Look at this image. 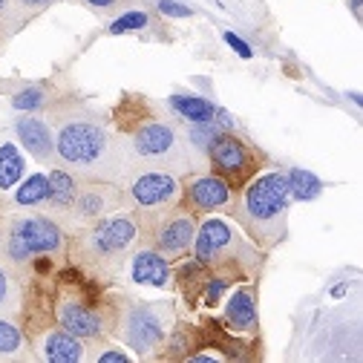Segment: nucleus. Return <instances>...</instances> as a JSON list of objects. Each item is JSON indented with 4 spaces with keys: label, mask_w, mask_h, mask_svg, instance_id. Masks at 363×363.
I'll list each match as a JSON object with an SVG mask.
<instances>
[{
    "label": "nucleus",
    "mask_w": 363,
    "mask_h": 363,
    "mask_svg": "<svg viewBox=\"0 0 363 363\" xmlns=\"http://www.w3.org/2000/svg\"><path fill=\"white\" fill-rule=\"evenodd\" d=\"M289 202H291V191H289L286 173H265L248 185L242 196V211H245V219L254 225V231L257 228L271 231L277 240L283 237L277 231V225H283Z\"/></svg>",
    "instance_id": "nucleus-1"
},
{
    "label": "nucleus",
    "mask_w": 363,
    "mask_h": 363,
    "mask_svg": "<svg viewBox=\"0 0 363 363\" xmlns=\"http://www.w3.org/2000/svg\"><path fill=\"white\" fill-rule=\"evenodd\" d=\"M135 237H139V228H135V222L130 216H107L86 231L84 245L89 257L113 259V257H121L135 242Z\"/></svg>",
    "instance_id": "nucleus-5"
},
{
    "label": "nucleus",
    "mask_w": 363,
    "mask_h": 363,
    "mask_svg": "<svg viewBox=\"0 0 363 363\" xmlns=\"http://www.w3.org/2000/svg\"><path fill=\"white\" fill-rule=\"evenodd\" d=\"M147 12H127L121 18H116L110 23V35H124V32H135V29H145L147 26Z\"/></svg>",
    "instance_id": "nucleus-24"
},
{
    "label": "nucleus",
    "mask_w": 363,
    "mask_h": 363,
    "mask_svg": "<svg viewBox=\"0 0 363 363\" xmlns=\"http://www.w3.org/2000/svg\"><path fill=\"white\" fill-rule=\"evenodd\" d=\"M15 300V283L9 277V271L0 265V308H9Z\"/></svg>",
    "instance_id": "nucleus-26"
},
{
    "label": "nucleus",
    "mask_w": 363,
    "mask_h": 363,
    "mask_svg": "<svg viewBox=\"0 0 363 363\" xmlns=\"http://www.w3.org/2000/svg\"><path fill=\"white\" fill-rule=\"evenodd\" d=\"M18 205L23 208H32V205H40L43 199H47V176L43 173H32L23 185L18 188Z\"/></svg>",
    "instance_id": "nucleus-22"
},
{
    "label": "nucleus",
    "mask_w": 363,
    "mask_h": 363,
    "mask_svg": "<svg viewBox=\"0 0 363 363\" xmlns=\"http://www.w3.org/2000/svg\"><path fill=\"white\" fill-rule=\"evenodd\" d=\"M130 199L142 211H162L179 199V182L170 173H142L133 179Z\"/></svg>",
    "instance_id": "nucleus-7"
},
{
    "label": "nucleus",
    "mask_w": 363,
    "mask_h": 363,
    "mask_svg": "<svg viewBox=\"0 0 363 363\" xmlns=\"http://www.w3.org/2000/svg\"><path fill=\"white\" fill-rule=\"evenodd\" d=\"M159 12H162V15H170V18H191V15H194L188 6H179V4H173V0H162Z\"/></svg>",
    "instance_id": "nucleus-28"
},
{
    "label": "nucleus",
    "mask_w": 363,
    "mask_h": 363,
    "mask_svg": "<svg viewBox=\"0 0 363 363\" xmlns=\"http://www.w3.org/2000/svg\"><path fill=\"white\" fill-rule=\"evenodd\" d=\"M84 4H89L93 9H110V6L118 4V0H84Z\"/></svg>",
    "instance_id": "nucleus-32"
},
{
    "label": "nucleus",
    "mask_w": 363,
    "mask_h": 363,
    "mask_svg": "<svg viewBox=\"0 0 363 363\" xmlns=\"http://www.w3.org/2000/svg\"><path fill=\"white\" fill-rule=\"evenodd\" d=\"M194 245H196V259L202 265H213L222 257L231 254V248L237 245V237H234V228L225 219H208L196 231Z\"/></svg>",
    "instance_id": "nucleus-8"
},
{
    "label": "nucleus",
    "mask_w": 363,
    "mask_h": 363,
    "mask_svg": "<svg viewBox=\"0 0 363 363\" xmlns=\"http://www.w3.org/2000/svg\"><path fill=\"white\" fill-rule=\"evenodd\" d=\"M23 176V156L21 150L6 142V145H0V191H12L18 182Z\"/></svg>",
    "instance_id": "nucleus-20"
},
{
    "label": "nucleus",
    "mask_w": 363,
    "mask_h": 363,
    "mask_svg": "<svg viewBox=\"0 0 363 363\" xmlns=\"http://www.w3.org/2000/svg\"><path fill=\"white\" fill-rule=\"evenodd\" d=\"M170 107L194 124H202V121H213L216 116V107L199 96H170Z\"/></svg>",
    "instance_id": "nucleus-19"
},
{
    "label": "nucleus",
    "mask_w": 363,
    "mask_h": 363,
    "mask_svg": "<svg viewBox=\"0 0 363 363\" xmlns=\"http://www.w3.org/2000/svg\"><path fill=\"white\" fill-rule=\"evenodd\" d=\"M225 317L237 332H251L257 329V306H254V294L251 289H240L228 297V308H225Z\"/></svg>",
    "instance_id": "nucleus-17"
},
{
    "label": "nucleus",
    "mask_w": 363,
    "mask_h": 363,
    "mask_svg": "<svg viewBox=\"0 0 363 363\" xmlns=\"http://www.w3.org/2000/svg\"><path fill=\"white\" fill-rule=\"evenodd\" d=\"M9 12H12V4H9V0H0V21L9 18Z\"/></svg>",
    "instance_id": "nucleus-33"
},
{
    "label": "nucleus",
    "mask_w": 363,
    "mask_h": 363,
    "mask_svg": "<svg viewBox=\"0 0 363 363\" xmlns=\"http://www.w3.org/2000/svg\"><path fill=\"white\" fill-rule=\"evenodd\" d=\"M75 196H78V185L67 170H52L47 176V199L43 202H50L52 208H72Z\"/></svg>",
    "instance_id": "nucleus-18"
},
{
    "label": "nucleus",
    "mask_w": 363,
    "mask_h": 363,
    "mask_svg": "<svg viewBox=\"0 0 363 363\" xmlns=\"http://www.w3.org/2000/svg\"><path fill=\"white\" fill-rule=\"evenodd\" d=\"M40 354L47 360H52V363H78V360H84V346L78 343L75 335L61 329V332H47L43 335Z\"/></svg>",
    "instance_id": "nucleus-15"
},
{
    "label": "nucleus",
    "mask_w": 363,
    "mask_h": 363,
    "mask_svg": "<svg viewBox=\"0 0 363 363\" xmlns=\"http://www.w3.org/2000/svg\"><path fill=\"white\" fill-rule=\"evenodd\" d=\"M188 199L199 211H213L231 202V182L225 176H199L191 182Z\"/></svg>",
    "instance_id": "nucleus-12"
},
{
    "label": "nucleus",
    "mask_w": 363,
    "mask_h": 363,
    "mask_svg": "<svg viewBox=\"0 0 363 363\" xmlns=\"http://www.w3.org/2000/svg\"><path fill=\"white\" fill-rule=\"evenodd\" d=\"M225 40H228V43H231V47H234V50H237V52H240L242 58H251V50H248V43H242V40H240V38H234L231 32L225 35Z\"/></svg>",
    "instance_id": "nucleus-29"
},
{
    "label": "nucleus",
    "mask_w": 363,
    "mask_h": 363,
    "mask_svg": "<svg viewBox=\"0 0 363 363\" xmlns=\"http://www.w3.org/2000/svg\"><path fill=\"white\" fill-rule=\"evenodd\" d=\"M208 156H211V164L228 182H245L257 170L254 153L245 147V142H240L231 133H219L208 145Z\"/></svg>",
    "instance_id": "nucleus-6"
},
{
    "label": "nucleus",
    "mask_w": 363,
    "mask_h": 363,
    "mask_svg": "<svg viewBox=\"0 0 363 363\" xmlns=\"http://www.w3.org/2000/svg\"><path fill=\"white\" fill-rule=\"evenodd\" d=\"M18 4H21L23 9H29V12H38V9H47L52 0H18Z\"/></svg>",
    "instance_id": "nucleus-30"
},
{
    "label": "nucleus",
    "mask_w": 363,
    "mask_h": 363,
    "mask_svg": "<svg viewBox=\"0 0 363 363\" xmlns=\"http://www.w3.org/2000/svg\"><path fill=\"white\" fill-rule=\"evenodd\" d=\"M99 360H101V363H116V360L124 363L127 354H124V352H104V354H99Z\"/></svg>",
    "instance_id": "nucleus-31"
},
{
    "label": "nucleus",
    "mask_w": 363,
    "mask_h": 363,
    "mask_svg": "<svg viewBox=\"0 0 363 363\" xmlns=\"http://www.w3.org/2000/svg\"><path fill=\"white\" fill-rule=\"evenodd\" d=\"M225 289H228V277H213V280L208 283V289H205V303L213 306V303L222 297Z\"/></svg>",
    "instance_id": "nucleus-27"
},
{
    "label": "nucleus",
    "mask_w": 363,
    "mask_h": 363,
    "mask_svg": "<svg viewBox=\"0 0 363 363\" xmlns=\"http://www.w3.org/2000/svg\"><path fill=\"white\" fill-rule=\"evenodd\" d=\"M23 352V335L12 320L0 317V357H18Z\"/></svg>",
    "instance_id": "nucleus-23"
},
{
    "label": "nucleus",
    "mask_w": 363,
    "mask_h": 363,
    "mask_svg": "<svg viewBox=\"0 0 363 363\" xmlns=\"http://www.w3.org/2000/svg\"><path fill=\"white\" fill-rule=\"evenodd\" d=\"M170 308L162 303H135L124 317V340L139 354L156 352L167 337Z\"/></svg>",
    "instance_id": "nucleus-4"
},
{
    "label": "nucleus",
    "mask_w": 363,
    "mask_h": 363,
    "mask_svg": "<svg viewBox=\"0 0 363 363\" xmlns=\"http://www.w3.org/2000/svg\"><path fill=\"white\" fill-rule=\"evenodd\" d=\"M179 147V139H176V130L164 121H150V124H142L139 130L133 133V150L139 153L142 159H167L173 156Z\"/></svg>",
    "instance_id": "nucleus-10"
},
{
    "label": "nucleus",
    "mask_w": 363,
    "mask_h": 363,
    "mask_svg": "<svg viewBox=\"0 0 363 363\" xmlns=\"http://www.w3.org/2000/svg\"><path fill=\"white\" fill-rule=\"evenodd\" d=\"M194 237H196L194 216L191 213H176L156 231V245H159L162 254L179 257V254H185L194 245Z\"/></svg>",
    "instance_id": "nucleus-11"
},
{
    "label": "nucleus",
    "mask_w": 363,
    "mask_h": 363,
    "mask_svg": "<svg viewBox=\"0 0 363 363\" xmlns=\"http://www.w3.org/2000/svg\"><path fill=\"white\" fill-rule=\"evenodd\" d=\"M12 104H15V110H38L40 104H43V89H38V86H29V89H21V93L12 99Z\"/></svg>",
    "instance_id": "nucleus-25"
},
{
    "label": "nucleus",
    "mask_w": 363,
    "mask_h": 363,
    "mask_svg": "<svg viewBox=\"0 0 363 363\" xmlns=\"http://www.w3.org/2000/svg\"><path fill=\"white\" fill-rule=\"evenodd\" d=\"M360 4H363V0H352V12H354L357 21H360Z\"/></svg>",
    "instance_id": "nucleus-34"
},
{
    "label": "nucleus",
    "mask_w": 363,
    "mask_h": 363,
    "mask_svg": "<svg viewBox=\"0 0 363 363\" xmlns=\"http://www.w3.org/2000/svg\"><path fill=\"white\" fill-rule=\"evenodd\" d=\"M61 248H64V231L47 216L15 219L6 237V254L12 262H29L38 254H58Z\"/></svg>",
    "instance_id": "nucleus-2"
},
{
    "label": "nucleus",
    "mask_w": 363,
    "mask_h": 363,
    "mask_svg": "<svg viewBox=\"0 0 363 363\" xmlns=\"http://www.w3.org/2000/svg\"><path fill=\"white\" fill-rule=\"evenodd\" d=\"M58 323L64 326V332L75 335V337H101L104 335V320L101 314L75 297H67L58 303Z\"/></svg>",
    "instance_id": "nucleus-9"
},
{
    "label": "nucleus",
    "mask_w": 363,
    "mask_h": 363,
    "mask_svg": "<svg viewBox=\"0 0 363 363\" xmlns=\"http://www.w3.org/2000/svg\"><path fill=\"white\" fill-rule=\"evenodd\" d=\"M286 179H289V191H291V196H294V199H303V202H308V199H314V196H320V191H323V182L317 179L314 173L303 170V167H291V170L286 173Z\"/></svg>",
    "instance_id": "nucleus-21"
},
{
    "label": "nucleus",
    "mask_w": 363,
    "mask_h": 363,
    "mask_svg": "<svg viewBox=\"0 0 363 363\" xmlns=\"http://www.w3.org/2000/svg\"><path fill=\"white\" fill-rule=\"evenodd\" d=\"M130 277L139 286H153V289H164L170 280V265L162 254L156 251H139L133 257L130 265Z\"/></svg>",
    "instance_id": "nucleus-14"
},
{
    "label": "nucleus",
    "mask_w": 363,
    "mask_h": 363,
    "mask_svg": "<svg viewBox=\"0 0 363 363\" xmlns=\"http://www.w3.org/2000/svg\"><path fill=\"white\" fill-rule=\"evenodd\" d=\"M75 216L89 222V219H99L104 213H110L116 208V191H104V188H86L75 196Z\"/></svg>",
    "instance_id": "nucleus-16"
},
{
    "label": "nucleus",
    "mask_w": 363,
    "mask_h": 363,
    "mask_svg": "<svg viewBox=\"0 0 363 363\" xmlns=\"http://www.w3.org/2000/svg\"><path fill=\"white\" fill-rule=\"evenodd\" d=\"M55 150L67 164L75 167H96L104 162L110 150V135L96 121H69L61 127Z\"/></svg>",
    "instance_id": "nucleus-3"
},
{
    "label": "nucleus",
    "mask_w": 363,
    "mask_h": 363,
    "mask_svg": "<svg viewBox=\"0 0 363 363\" xmlns=\"http://www.w3.org/2000/svg\"><path fill=\"white\" fill-rule=\"evenodd\" d=\"M15 133H18V139L21 145L40 162H47L55 150V142H52V130L47 121H40V118H18L15 124Z\"/></svg>",
    "instance_id": "nucleus-13"
}]
</instances>
